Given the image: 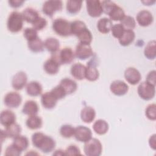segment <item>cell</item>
Returning a JSON list of instances; mask_svg holds the SVG:
<instances>
[{"label":"cell","mask_w":156,"mask_h":156,"mask_svg":"<svg viewBox=\"0 0 156 156\" xmlns=\"http://www.w3.org/2000/svg\"><path fill=\"white\" fill-rule=\"evenodd\" d=\"M32 144L43 152L48 154L54 151L55 147L54 140L41 132H35L32 136Z\"/></svg>","instance_id":"1"},{"label":"cell","mask_w":156,"mask_h":156,"mask_svg":"<svg viewBox=\"0 0 156 156\" xmlns=\"http://www.w3.org/2000/svg\"><path fill=\"white\" fill-rule=\"evenodd\" d=\"M101 5L103 12L107 14L111 21H121L125 16L123 9L111 1H102Z\"/></svg>","instance_id":"2"},{"label":"cell","mask_w":156,"mask_h":156,"mask_svg":"<svg viewBox=\"0 0 156 156\" xmlns=\"http://www.w3.org/2000/svg\"><path fill=\"white\" fill-rule=\"evenodd\" d=\"M24 19L21 13L16 11L11 12L7 21V29L12 32L16 33L21 30L23 26Z\"/></svg>","instance_id":"3"},{"label":"cell","mask_w":156,"mask_h":156,"mask_svg":"<svg viewBox=\"0 0 156 156\" xmlns=\"http://www.w3.org/2000/svg\"><path fill=\"white\" fill-rule=\"evenodd\" d=\"M52 29L57 35L62 37H68L72 35L71 23L63 18L55 19L52 23Z\"/></svg>","instance_id":"4"},{"label":"cell","mask_w":156,"mask_h":156,"mask_svg":"<svg viewBox=\"0 0 156 156\" xmlns=\"http://www.w3.org/2000/svg\"><path fill=\"white\" fill-rule=\"evenodd\" d=\"M53 56L60 65L69 64L73 62L75 58V53L71 48L65 47L57 52L52 54Z\"/></svg>","instance_id":"5"},{"label":"cell","mask_w":156,"mask_h":156,"mask_svg":"<svg viewBox=\"0 0 156 156\" xmlns=\"http://www.w3.org/2000/svg\"><path fill=\"white\" fill-rule=\"evenodd\" d=\"M83 151L87 156H99L102 151V146L99 140L91 138L85 143Z\"/></svg>","instance_id":"6"},{"label":"cell","mask_w":156,"mask_h":156,"mask_svg":"<svg viewBox=\"0 0 156 156\" xmlns=\"http://www.w3.org/2000/svg\"><path fill=\"white\" fill-rule=\"evenodd\" d=\"M155 86H154L146 81L141 82L138 87L137 92L139 96L145 101L153 99L155 94Z\"/></svg>","instance_id":"7"},{"label":"cell","mask_w":156,"mask_h":156,"mask_svg":"<svg viewBox=\"0 0 156 156\" xmlns=\"http://www.w3.org/2000/svg\"><path fill=\"white\" fill-rule=\"evenodd\" d=\"M63 7V3L62 1L50 0L46 1L44 2L42 7V11L44 15L49 17H52L54 14L57 12L60 11Z\"/></svg>","instance_id":"8"},{"label":"cell","mask_w":156,"mask_h":156,"mask_svg":"<svg viewBox=\"0 0 156 156\" xmlns=\"http://www.w3.org/2000/svg\"><path fill=\"white\" fill-rule=\"evenodd\" d=\"M86 7L88 14L91 17H99L103 13L101 2L99 0L87 1Z\"/></svg>","instance_id":"9"},{"label":"cell","mask_w":156,"mask_h":156,"mask_svg":"<svg viewBox=\"0 0 156 156\" xmlns=\"http://www.w3.org/2000/svg\"><path fill=\"white\" fill-rule=\"evenodd\" d=\"M22 101L21 96L17 92L11 91L7 93L4 98V104L10 108L18 107Z\"/></svg>","instance_id":"10"},{"label":"cell","mask_w":156,"mask_h":156,"mask_svg":"<svg viewBox=\"0 0 156 156\" xmlns=\"http://www.w3.org/2000/svg\"><path fill=\"white\" fill-rule=\"evenodd\" d=\"M75 56L80 60H86L93 55V51L90 44L79 43L76 48Z\"/></svg>","instance_id":"11"},{"label":"cell","mask_w":156,"mask_h":156,"mask_svg":"<svg viewBox=\"0 0 156 156\" xmlns=\"http://www.w3.org/2000/svg\"><path fill=\"white\" fill-rule=\"evenodd\" d=\"M74 136L76 140L85 143L91 138L92 132L88 127L83 126H79L75 128Z\"/></svg>","instance_id":"12"},{"label":"cell","mask_w":156,"mask_h":156,"mask_svg":"<svg viewBox=\"0 0 156 156\" xmlns=\"http://www.w3.org/2000/svg\"><path fill=\"white\" fill-rule=\"evenodd\" d=\"M110 90L115 95L121 96L127 93L129 90V86L122 80H116L111 83L110 85Z\"/></svg>","instance_id":"13"},{"label":"cell","mask_w":156,"mask_h":156,"mask_svg":"<svg viewBox=\"0 0 156 156\" xmlns=\"http://www.w3.org/2000/svg\"><path fill=\"white\" fill-rule=\"evenodd\" d=\"M124 76L126 81L132 85L138 83L141 79L140 71L133 67L127 68L124 71Z\"/></svg>","instance_id":"14"},{"label":"cell","mask_w":156,"mask_h":156,"mask_svg":"<svg viewBox=\"0 0 156 156\" xmlns=\"http://www.w3.org/2000/svg\"><path fill=\"white\" fill-rule=\"evenodd\" d=\"M27 76L26 73L19 71L16 73L12 79V86L16 90H22L27 84Z\"/></svg>","instance_id":"15"},{"label":"cell","mask_w":156,"mask_h":156,"mask_svg":"<svg viewBox=\"0 0 156 156\" xmlns=\"http://www.w3.org/2000/svg\"><path fill=\"white\" fill-rule=\"evenodd\" d=\"M136 20L140 26L146 27L152 23L154 18L151 12L147 10H142L136 15Z\"/></svg>","instance_id":"16"},{"label":"cell","mask_w":156,"mask_h":156,"mask_svg":"<svg viewBox=\"0 0 156 156\" xmlns=\"http://www.w3.org/2000/svg\"><path fill=\"white\" fill-rule=\"evenodd\" d=\"M60 66V65L58 61L51 55V58L48 59L44 62L43 68L46 73L51 75H54L58 72Z\"/></svg>","instance_id":"17"},{"label":"cell","mask_w":156,"mask_h":156,"mask_svg":"<svg viewBox=\"0 0 156 156\" xmlns=\"http://www.w3.org/2000/svg\"><path fill=\"white\" fill-rule=\"evenodd\" d=\"M57 101L51 91L43 93L41 97V102L43 107L48 110L54 108L57 104Z\"/></svg>","instance_id":"18"},{"label":"cell","mask_w":156,"mask_h":156,"mask_svg":"<svg viewBox=\"0 0 156 156\" xmlns=\"http://www.w3.org/2000/svg\"><path fill=\"white\" fill-rule=\"evenodd\" d=\"M86 66L80 63H76L71 67V74L76 79L81 80L85 78Z\"/></svg>","instance_id":"19"},{"label":"cell","mask_w":156,"mask_h":156,"mask_svg":"<svg viewBox=\"0 0 156 156\" xmlns=\"http://www.w3.org/2000/svg\"><path fill=\"white\" fill-rule=\"evenodd\" d=\"M16 121L15 114L10 110H4L0 115L1 124L5 127L15 123Z\"/></svg>","instance_id":"20"},{"label":"cell","mask_w":156,"mask_h":156,"mask_svg":"<svg viewBox=\"0 0 156 156\" xmlns=\"http://www.w3.org/2000/svg\"><path fill=\"white\" fill-rule=\"evenodd\" d=\"M59 85L63 88L66 94H71L74 93L77 88V84L76 81L67 77L62 79Z\"/></svg>","instance_id":"21"},{"label":"cell","mask_w":156,"mask_h":156,"mask_svg":"<svg viewBox=\"0 0 156 156\" xmlns=\"http://www.w3.org/2000/svg\"><path fill=\"white\" fill-rule=\"evenodd\" d=\"M26 90L28 95L36 97L41 94L42 86L37 81H31L26 85Z\"/></svg>","instance_id":"22"},{"label":"cell","mask_w":156,"mask_h":156,"mask_svg":"<svg viewBox=\"0 0 156 156\" xmlns=\"http://www.w3.org/2000/svg\"><path fill=\"white\" fill-rule=\"evenodd\" d=\"M96 116V112L94 109L90 106L83 107L80 112V118L83 122L85 123H90L93 122Z\"/></svg>","instance_id":"23"},{"label":"cell","mask_w":156,"mask_h":156,"mask_svg":"<svg viewBox=\"0 0 156 156\" xmlns=\"http://www.w3.org/2000/svg\"><path fill=\"white\" fill-rule=\"evenodd\" d=\"M99 76L98 69L93 63H87L85 70V79L89 81L93 82L96 80Z\"/></svg>","instance_id":"24"},{"label":"cell","mask_w":156,"mask_h":156,"mask_svg":"<svg viewBox=\"0 0 156 156\" xmlns=\"http://www.w3.org/2000/svg\"><path fill=\"white\" fill-rule=\"evenodd\" d=\"M39 107L37 103L32 100L27 101L23 105L22 112L28 116L35 115L38 113Z\"/></svg>","instance_id":"25"},{"label":"cell","mask_w":156,"mask_h":156,"mask_svg":"<svg viewBox=\"0 0 156 156\" xmlns=\"http://www.w3.org/2000/svg\"><path fill=\"white\" fill-rule=\"evenodd\" d=\"M21 13L24 21H26L28 23L32 24L36 20H37L40 17L38 12L35 9L32 7H27Z\"/></svg>","instance_id":"26"},{"label":"cell","mask_w":156,"mask_h":156,"mask_svg":"<svg viewBox=\"0 0 156 156\" xmlns=\"http://www.w3.org/2000/svg\"><path fill=\"white\" fill-rule=\"evenodd\" d=\"M44 46L48 51L52 54H54L59 51L60 42L57 38L50 37L45 40L44 41Z\"/></svg>","instance_id":"27"},{"label":"cell","mask_w":156,"mask_h":156,"mask_svg":"<svg viewBox=\"0 0 156 156\" xmlns=\"http://www.w3.org/2000/svg\"><path fill=\"white\" fill-rule=\"evenodd\" d=\"M112 21L107 18H101L97 23V28L99 32L102 34L108 33L112 27Z\"/></svg>","instance_id":"28"},{"label":"cell","mask_w":156,"mask_h":156,"mask_svg":"<svg viewBox=\"0 0 156 156\" xmlns=\"http://www.w3.org/2000/svg\"><path fill=\"white\" fill-rule=\"evenodd\" d=\"M42 123V119L37 115L29 116L26 122L27 128L31 130H35L41 128Z\"/></svg>","instance_id":"29"},{"label":"cell","mask_w":156,"mask_h":156,"mask_svg":"<svg viewBox=\"0 0 156 156\" xmlns=\"http://www.w3.org/2000/svg\"><path fill=\"white\" fill-rule=\"evenodd\" d=\"M93 129L96 133L98 135H104L108 130V124L105 120L99 119L94 122Z\"/></svg>","instance_id":"30"},{"label":"cell","mask_w":156,"mask_h":156,"mask_svg":"<svg viewBox=\"0 0 156 156\" xmlns=\"http://www.w3.org/2000/svg\"><path fill=\"white\" fill-rule=\"evenodd\" d=\"M135 37V34L133 30H125L123 35L119 39V43L122 46H127L133 41Z\"/></svg>","instance_id":"31"},{"label":"cell","mask_w":156,"mask_h":156,"mask_svg":"<svg viewBox=\"0 0 156 156\" xmlns=\"http://www.w3.org/2000/svg\"><path fill=\"white\" fill-rule=\"evenodd\" d=\"M27 46L32 52L35 53L43 51L44 48V42L38 37L32 41H27Z\"/></svg>","instance_id":"32"},{"label":"cell","mask_w":156,"mask_h":156,"mask_svg":"<svg viewBox=\"0 0 156 156\" xmlns=\"http://www.w3.org/2000/svg\"><path fill=\"white\" fill-rule=\"evenodd\" d=\"M144 56L149 60H154L156 57V41H150L146 46L144 50Z\"/></svg>","instance_id":"33"},{"label":"cell","mask_w":156,"mask_h":156,"mask_svg":"<svg viewBox=\"0 0 156 156\" xmlns=\"http://www.w3.org/2000/svg\"><path fill=\"white\" fill-rule=\"evenodd\" d=\"M12 144L22 152L28 147L29 140L26 136L20 135L13 138Z\"/></svg>","instance_id":"34"},{"label":"cell","mask_w":156,"mask_h":156,"mask_svg":"<svg viewBox=\"0 0 156 156\" xmlns=\"http://www.w3.org/2000/svg\"><path fill=\"white\" fill-rule=\"evenodd\" d=\"M21 128L20 126L16 123H13L5 127L4 132L8 138H14L20 135Z\"/></svg>","instance_id":"35"},{"label":"cell","mask_w":156,"mask_h":156,"mask_svg":"<svg viewBox=\"0 0 156 156\" xmlns=\"http://www.w3.org/2000/svg\"><path fill=\"white\" fill-rule=\"evenodd\" d=\"M82 5V1H73L69 0L66 2V10L67 12L72 15L77 13L81 9Z\"/></svg>","instance_id":"36"},{"label":"cell","mask_w":156,"mask_h":156,"mask_svg":"<svg viewBox=\"0 0 156 156\" xmlns=\"http://www.w3.org/2000/svg\"><path fill=\"white\" fill-rule=\"evenodd\" d=\"M76 37L78 38L80 43L85 44H90L93 40L91 32L87 27L81 31Z\"/></svg>","instance_id":"37"},{"label":"cell","mask_w":156,"mask_h":156,"mask_svg":"<svg viewBox=\"0 0 156 156\" xmlns=\"http://www.w3.org/2000/svg\"><path fill=\"white\" fill-rule=\"evenodd\" d=\"M87 28L86 24L84 22L80 20H75L71 23V34L77 36L81 31Z\"/></svg>","instance_id":"38"},{"label":"cell","mask_w":156,"mask_h":156,"mask_svg":"<svg viewBox=\"0 0 156 156\" xmlns=\"http://www.w3.org/2000/svg\"><path fill=\"white\" fill-rule=\"evenodd\" d=\"M121 24L125 30H133L136 26L135 19L129 15H125L121 21Z\"/></svg>","instance_id":"39"},{"label":"cell","mask_w":156,"mask_h":156,"mask_svg":"<svg viewBox=\"0 0 156 156\" xmlns=\"http://www.w3.org/2000/svg\"><path fill=\"white\" fill-rule=\"evenodd\" d=\"M75 131V128H74L71 125L64 124L60 127V135L66 138H69L74 136Z\"/></svg>","instance_id":"40"},{"label":"cell","mask_w":156,"mask_h":156,"mask_svg":"<svg viewBox=\"0 0 156 156\" xmlns=\"http://www.w3.org/2000/svg\"><path fill=\"white\" fill-rule=\"evenodd\" d=\"M124 30L125 29L121 23H118L113 25L111 29L112 35L118 40L122 37Z\"/></svg>","instance_id":"41"},{"label":"cell","mask_w":156,"mask_h":156,"mask_svg":"<svg viewBox=\"0 0 156 156\" xmlns=\"http://www.w3.org/2000/svg\"><path fill=\"white\" fill-rule=\"evenodd\" d=\"M145 115L150 120L155 121L156 119V105L151 104L147 106L145 110Z\"/></svg>","instance_id":"42"},{"label":"cell","mask_w":156,"mask_h":156,"mask_svg":"<svg viewBox=\"0 0 156 156\" xmlns=\"http://www.w3.org/2000/svg\"><path fill=\"white\" fill-rule=\"evenodd\" d=\"M24 37L27 41H32L38 37L37 30L33 27H27L24 30Z\"/></svg>","instance_id":"43"},{"label":"cell","mask_w":156,"mask_h":156,"mask_svg":"<svg viewBox=\"0 0 156 156\" xmlns=\"http://www.w3.org/2000/svg\"><path fill=\"white\" fill-rule=\"evenodd\" d=\"M51 92L57 100L62 99L67 95L63 88L60 85L53 88L51 90Z\"/></svg>","instance_id":"44"},{"label":"cell","mask_w":156,"mask_h":156,"mask_svg":"<svg viewBox=\"0 0 156 156\" xmlns=\"http://www.w3.org/2000/svg\"><path fill=\"white\" fill-rule=\"evenodd\" d=\"M32 27L37 30H41L47 25V21L45 18L40 16L37 20H36L32 24Z\"/></svg>","instance_id":"45"},{"label":"cell","mask_w":156,"mask_h":156,"mask_svg":"<svg viewBox=\"0 0 156 156\" xmlns=\"http://www.w3.org/2000/svg\"><path fill=\"white\" fill-rule=\"evenodd\" d=\"M21 151H20L16 146L12 144L7 147L4 155L5 156H18L21 154Z\"/></svg>","instance_id":"46"},{"label":"cell","mask_w":156,"mask_h":156,"mask_svg":"<svg viewBox=\"0 0 156 156\" xmlns=\"http://www.w3.org/2000/svg\"><path fill=\"white\" fill-rule=\"evenodd\" d=\"M65 155H81L79 148L74 144L69 145L65 151Z\"/></svg>","instance_id":"47"},{"label":"cell","mask_w":156,"mask_h":156,"mask_svg":"<svg viewBox=\"0 0 156 156\" xmlns=\"http://www.w3.org/2000/svg\"><path fill=\"white\" fill-rule=\"evenodd\" d=\"M146 81L149 83L155 86L156 84V71L155 70L151 71L146 76Z\"/></svg>","instance_id":"48"},{"label":"cell","mask_w":156,"mask_h":156,"mask_svg":"<svg viewBox=\"0 0 156 156\" xmlns=\"http://www.w3.org/2000/svg\"><path fill=\"white\" fill-rule=\"evenodd\" d=\"M8 2L10 7L16 9V8L21 7L24 2V1H23V0H10L8 1Z\"/></svg>","instance_id":"49"},{"label":"cell","mask_w":156,"mask_h":156,"mask_svg":"<svg viewBox=\"0 0 156 156\" xmlns=\"http://www.w3.org/2000/svg\"><path fill=\"white\" fill-rule=\"evenodd\" d=\"M149 144L151 148H152L154 150H155L156 149V135L153 134L149 140Z\"/></svg>","instance_id":"50"},{"label":"cell","mask_w":156,"mask_h":156,"mask_svg":"<svg viewBox=\"0 0 156 156\" xmlns=\"http://www.w3.org/2000/svg\"><path fill=\"white\" fill-rule=\"evenodd\" d=\"M53 155H65V151H63L61 149L57 150V151H55V152L54 153H53Z\"/></svg>","instance_id":"51"},{"label":"cell","mask_w":156,"mask_h":156,"mask_svg":"<svg viewBox=\"0 0 156 156\" xmlns=\"http://www.w3.org/2000/svg\"><path fill=\"white\" fill-rule=\"evenodd\" d=\"M142 2L143 4H144L146 5H152V4H154L155 2V1H153L152 2L151 1H142Z\"/></svg>","instance_id":"52"}]
</instances>
